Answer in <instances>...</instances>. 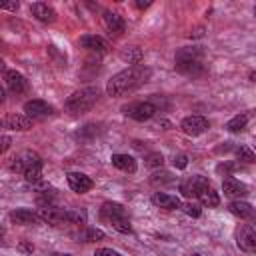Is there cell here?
Wrapping results in <instances>:
<instances>
[{"mask_svg": "<svg viewBox=\"0 0 256 256\" xmlns=\"http://www.w3.org/2000/svg\"><path fill=\"white\" fill-rule=\"evenodd\" d=\"M152 76V70L144 64H138V66H130L118 74H114L108 84H106V92L110 96H126V94H132L134 90H138L140 86H144Z\"/></svg>", "mask_w": 256, "mask_h": 256, "instance_id": "obj_1", "label": "cell"}, {"mask_svg": "<svg viewBox=\"0 0 256 256\" xmlns=\"http://www.w3.org/2000/svg\"><path fill=\"white\" fill-rule=\"evenodd\" d=\"M176 70L182 74H200L204 70V52L200 48H180L176 52Z\"/></svg>", "mask_w": 256, "mask_h": 256, "instance_id": "obj_2", "label": "cell"}, {"mask_svg": "<svg viewBox=\"0 0 256 256\" xmlns=\"http://www.w3.org/2000/svg\"><path fill=\"white\" fill-rule=\"evenodd\" d=\"M96 100H98V88L86 86V88H80L74 94H70L68 100L64 102V108L70 114H84L96 104Z\"/></svg>", "mask_w": 256, "mask_h": 256, "instance_id": "obj_3", "label": "cell"}, {"mask_svg": "<svg viewBox=\"0 0 256 256\" xmlns=\"http://www.w3.org/2000/svg\"><path fill=\"white\" fill-rule=\"evenodd\" d=\"M38 218L42 222H48L52 226H58V224H64V222H70V210H64V208H58L54 204H46V206H40L38 208Z\"/></svg>", "mask_w": 256, "mask_h": 256, "instance_id": "obj_4", "label": "cell"}, {"mask_svg": "<svg viewBox=\"0 0 256 256\" xmlns=\"http://www.w3.org/2000/svg\"><path fill=\"white\" fill-rule=\"evenodd\" d=\"M234 238H236V244L240 250H244L248 254H256V232L250 226L240 224L234 230Z\"/></svg>", "mask_w": 256, "mask_h": 256, "instance_id": "obj_5", "label": "cell"}, {"mask_svg": "<svg viewBox=\"0 0 256 256\" xmlns=\"http://www.w3.org/2000/svg\"><path fill=\"white\" fill-rule=\"evenodd\" d=\"M124 114L136 122H144L156 114V106L152 102H134V104L124 106Z\"/></svg>", "mask_w": 256, "mask_h": 256, "instance_id": "obj_6", "label": "cell"}, {"mask_svg": "<svg viewBox=\"0 0 256 256\" xmlns=\"http://www.w3.org/2000/svg\"><path fill=\"white\" fill-rule=\"evenodd\" d=\"M34 166H42V158H40L36 152H32V150L20 152V154L14 156L12 162H10V168L16 170V172H22V174H24L28 168H34Z\"/></svg>", "mask_w": 256, "mask_h": 256, "instance_id": "obj_7", "label": "cell"}, {"mask_svg": "<svg viewBox=\"0 0 256 256\" xmlns=\"http://www.w3.org/2000/svg\"><path fill=\"white\" fill-rule=\"evenodd\" d=\"M206 186H210L208 178H204V176H190V178H186V180L180 182V192H182L186 198H198L200 192H202Z\"/></svg>", "mask_w": 256, "mask_h": 256, "instance_id": "obj_8", "label": "cell"}, {"mask_svg": "<svg viewBox=\"0 0 256 256\" xmlns=\"http://www.w3.org/2000/svg\"><path fill=\"white\" fill-rule=\"evenodd\" d=\"M208 126H210V122H208L204 116H198V114L186 116V118L182 120V124H180V128H182L184 134H188V136H200L202 132L208 130Z\"/></svg>", "mask_w": 256, "mask_h": 256, "instance_id": "obj_9", "label": "cell"}, {"mask_svg": "<svg viewBox=\"0 0 256 256\" xmlns=\"http://www.w3.org/2000/svg\"><path fill=\"white\" fill-rule=\"evenodd\" d=\"M100 218L110 224H116L118 220H126V210L118 202H104L100 208Z\"/></svg>", "mask_w": 256, "mask_h": 256, "instance_id": "obj_10", "label": "cell"}, {"mask_svg": "<svg viewBox=\"0 0 256 256\" xmlns=\"http://www.w3.org/2000/svg\"><path fill=\"white\" fill-rule=\"evenodd\" d=\"M52 112H54V108L44 100H28L24 104V114L30 116V118H38V120L40 118H48Z\"/></svg>", "mask_w": 256, "mask_h": 256, "instance_id": "obj_11", "label": "cell"}, {"mask_svg": "<svg viewBox=\"0 0 256 256\" xmlns=\"http://www.w3.org/2000/svg\"><path fill=\"white\" fill-rule=\"evenodd\" d=\"M4 82L14 94H22L28 90V80L18 70H4Z\"/></svg>", "mask_w": 256, "mask_h": 256, "instance_id": "obj_12", "label": "cell"}, {"mask_svg": "<svg viewBox=\"0 0 256 256\" xmlns=\"http://www.w3.org/2000/svg\"><path fill=\"white\" fill-rule=\"evenodd\" d=\"M4 126L10 128V130H18V132H26L32 128V118L26 116V114H18V112H12L4 118Z\"/></svg>", "mask_w": 256, "mask_h": 256, "instance_id": "obj_13", "label": "cell"}, {"mask_svg": "<svg viewBox=\"0 0 256 256\" xmlns=\"http://www.w3.org/2000/svg\"><path fill=\"white\" fill-rule=\"evenodd\" d=\"M68 186H70L74 192L84 194V192H88V190L94 186V182H92L90 176H86V174H82V172H68Z\"/></svg>", "mask_w": 256, "mask_h": 256, "instance_id": "obj_14", "label": "cell"}, {"mask_svg": "<svg viewBox=\"0 0 256 256\" xmlns=\"http://www.w3.org/2000/svg\"><path fill=\"white\" fill-rule=\"evenodd\" d=\"M80 46L90 50V52H96V54H106L108 52V44L104 38L96 36V34H84L80 36Z\"/></svg>", "mask_w": 256, "mask_h": 256, "instance_id": "obj_15", "label": "cell"}, {"mask_svg": "<svg viewBox=\"0 0 256 256\" xmlns=\"http://www.w3.org/2000/svg\"><path fill=\"white\" fill-rule=\"evenodd\" d=\"M30 12H32V16H34L36 20L46 22V24H50V22L56 20V10H54L52 6H48V4H44V2H34V4H30Z\"/></svg>", "mask_w": 256, "mask_h": 256, "instance_id": "obj_16", "label": "cell"}, {"mask_svg": "<svg viewBox=\"0 0 256 256\" xmlns=\"http://www.w3.org/2000/svg\"><path fill=\"white\" fill-rule=\"evenodd\" d=\"M222 190H224V194L230 196V198H242V196L248 194L246 184H242L240 180H236V178H232V176H228V178L222 180Z\"/></svg>", "mask_w": 256, "mask_h": 256, "instance_id": "obj_17", "label": "cell"}, {"mask_svg": "<svg viewBox=\"0 0 256 256\" xmlns=\"http://www.w3.org/2000/svg\"><path fill=\"white\" fill-rule=\"evenodd\" d=\"M228 210H230L236 218H240V220H254V218H256V210H254L248 202H244V200H234V202H230Z\"/></svg>", "mask_w": 256, "mask_h": 256, "instance_id": "obj_18", "label": "cell"}, {"mask_svg": "<svg viewBox=\"0 0 256 256\" xmlns=\"http://www.w3.org/2000/svg\"><path fill=\"white\" fill-rule=\"evenodd\" d=\"M10 220H12L14 224L28 226V224L38 222L40 218H38V212L30 210V208H16V210H12V212H10Z\"/></svg>", "mask_w": 256, "mask_h": 256, "instance_id": "obj_19", "label": "cell"}, {"mask_svg": "<svg viewBox=\"0 0 256 256\" xmlns=\"http://www.w3.org/2000/svg\"><path fill=\"white\" fill-rule=\"evenodd\" d=\"M152 202L164 210H176V208H182V202L178 196H172V194H166V192H156L152 196Z\"/></svg>", "mask_w": 256, "mask_h": 256, "instance_id": "obj_20", "label": "cell"}, {"mask_svg": "<svg viewBox=\"0 0 256 256\" xmlns=\"http://www.w3.org/2000/svg\"><path fill=\"white\" fill-rule=\"evenodd\" d=\"M110 162H112V166H116L122 172H130V174L136 172V160L128 154H112Z\"/></svg>", "mask_w": 256, "mask_h": 256, "instance_id": "obj_21", "label": "cell"}, {"mask_svg": "<svg viewBox=\"0 0 256 256\" xmlns=\"http://www.w3.org/2000/svg\"><path fill=\"white\" fill-rule=\"evenodd\" d=\"M104 22H106V28L114 34H122L126 24H124V18L116 12H104Z\"/></svg>", "mask_w": 256, "mask_h": 256, "instance_id": "obj_22", "label": "cell"}, {"mask_svg": "<svg viewBox=\"0 0 256 256\" xmlns=\"http://www.w3.org/2000/svg\"><path fill=\"white\" fill-rule=\"evenodd\" d=\"M120 58H122L124 62H128V64L138 66V62L142 60V50H140L138 46H126V48L120 50Z\"/></svg>", "mask_w": 256, "mask_h": 256, "instance_id": "obj_23", "label": "cell"}, {"mask_svg": "<svg viewBox=\"0 0 256 256\" xmlns=\"http://www.w3.org/2000/svg\"><path fill=\"white\" fill-rule=\"evenodd\" d=\"M198 200H200L204 206H208V208H214V206L220 204V196H218V192H216L212 186H206V188L200 192Z\"/></svg>", "mask_w": 256, "mask_h": 256, "instance_id": "obj_24", "label": "cell"}, {"mask_svg": "<svg viewBox=\"0 0 256 256\" xmlns=\"http://www.w3.org/2000/svg\"><path fill=\"white\" fill-rule=\"evenodd\" d=\"M246 122H248V116L246 114H238V116H234V118H230L226 122V130L228 132H242L246 128Z\"/></svg>", "mask_w": 256, "mask_h": 256, "instance_id": "obj_25", "label": "cell"}, {"mask_svg": "<svg viewBox=\"0 0 256 256\" xmlns=\"http://www.w3.org/2000/svg\"><path fill=\"white\" fill-rule=\"evenodd\" d=\"M236 158L240 162H246V164H254L256 162V156H254V152L248 146H238L236 148Z\"/></svg>", "mask_w": 256, "mask_h": 256, "instance_id": "obj_26", "label": "cell"}, {"mask_svg": "<svg viewBox=\"0 0 256 256\" xmlns=\"http://www.w3.org/2000/svg\"><path fill=\"white\" fill-rule=\"evenodd\" d=\"M82 242H96V240H102L104 238V232L102 230H96V228H88L84 234L78 236Z\"/></svg>", "mask_w": 256, "mask_h": 256, "instance_id": "obj_27", "label": "cell"}, {"mask_svg": "<svg viewBox=\"0 0 256 256\" xmlns=\"http://www.w3.org/2000/svg\"><path fill=\"white\" fill-rule=\"evenodd\" d=\"M24 178H26V182H30V184H36V182H40V180H42V166H34V168H28V170L24 172Z\"/></svg>", "mask_w": 256, "mask_h": 256, "instance_id": "obj_28", "label": "cell"}, {"mask_svg": "<svg viewBox=\"0 0 256 256\" xmlns=\"http://www.w3.org/2000/svg\"><path fill=\"white\" fill-rule=\"evenodd\" d=\"M146 166H150V168H158V166H162V162H164V158H162V154L160 152H150V154H146Z\"/></svg>", "mask_w": 256, "mask_h": 256, "instance_id": "obj_29", "label": "cell"}, {"mask_svg": "<svg viewBox=\"0 0 256 256\" xmlns=\"http://www.w3.org/2000/svg\"><path fill=\"white\" fill-rule=\"evenodd\" d=\"M182 210H184L188 216H192V218H198V216L202 214V210H200V206H198L196 202H186V204H182Z\"/></svg>", "mask_w": 256, "mask_h": 256, "instance_id": "obj_30", "label": "cell"}, {"mask_svg": "<svg viewBox=\"0 0 256 256\" xmlns=\"http://www.w3.org/2000/svg\"><path fill=\"white\" fill-rule=\"evenodd\" d=\"M172 164H174L176 168H186V164H188V156H186V154H176V156L172 158Z\"/></svg>", "mask_w": 256, "mask_h": 256, "instance_id": "obj_31", "label": "cell"}, {"mask_svg": "<svg viewBox=\"0 0 256 256\" xmlns=\"http://www.w3.org/2000/svg\"><path fill=\"white\" fill-rule=\"evenodd\" d=\"M94 256H122V254L116 252V250H112V248H98L94 252Z\"/></svg>", "mask_w": 256, "mask_h": 256, "instance_id": "obj_32", "label": "cell"}, {"mask_svg": "<svg viewBox=\"0 0 256 256\" xmlns=\"http://www.w3.org/2000/svg\"><path fill=\"white\" fill-rule=\"evenodd\" d=\"M0 8H2V10H18V2H16V0H14V2H2Z\"/></svg>", "mask_w": 256, "mask_h": 256, "instance_id": "obj_33", "label": "cell"}, {"mask_svg": "<svg viewBox=\"0 0 256 256\" xmlns=\"http://www.w3.org/2000/svg\"><path fill=\"white\" fill-rule=\"evenodd\" d=\"M8 146H10V138L8 136H2V152H6Z\"/></svg>", "mask_w": 256, "mask_h": 256, "instance_id": "obj_34", "label": "cell"}, {"mask_svg": "<svg viewBox=\"0 0 256 256\" xmlns=\"http://www.w3.org/2000/svg\"><path fill=\"white\" fill-rule=\"evenodd\" d=\"M150 4H152V2H142V0H138V2H136V6H138L140 10H144V8H148Z\"/></svg>", "mask_w": 256, "mask_h": 256, "instance_id": "obj_35", "label": "cell"}, {"mask_svg": "<svg viewBox=\"0 0 256 256\" xmlns=\"http://www.w3.org/2000/svg\"><path fill=\"white\" fill-rule=\"evenodd\" d=\"M250 80H252V82H256V72H252V74H250Z\"/></svg>", "mask_w": 256, "mask_h": 256, "instance_id": "obj_36", "label": "cell"}, {"mask_svg": "<svg viewBox=\"0 0 256 256\" xmlns=\"http://www.w3.org/2000/svg\"><path fill=\"white\" fill-rule=\"evenodd\" d=\"M52 256H72V254H60V252H56V254H52Z\"/></svg>", "mask_w": 256, "mask_h": 256, "instance_id": "obj_37", "label": "cell"}, {"mask_svg": "<svg viewBox=\"0 0 256 256\" xmlns=\"http://www.w3.org/2000/svg\"><path fill=\"white\" fill-rule=\"evenodd\" d=\"M254 150H256V140H254Z\"/></svg>", "mask_w": 256, "mask_h": 256, "instance_id": "obj_38", "label": "cell"}, {"mask_svg": "<svg viewBox=\"0 0 256 256\" xmlns=\"http://www.w3.org/2000/svg\"><path fill=\"white\" fill-rule=\"evenodd\" d=\"M190 256H200V254H190Z\"/></svg>", "mask_w": 256, "mask_h": 256, "instance_id": "obj_39", "label": "cell"}, {"mask_svg": "<svg viewBox=\"0 0 256 256\" xmlns=\"http://www.w3.org/2000/svg\"><path fill=\"white\" fill-rule=\"evenodd\" d=\"M254 16H256V6H254Z\"/></svg>", "mask_w": 256, "mask_h": 256, "instance_id": "obj_40", "label": "cell"}]
</instances>
